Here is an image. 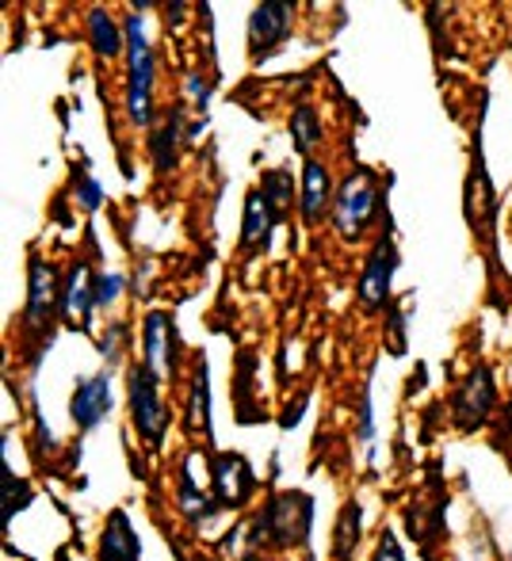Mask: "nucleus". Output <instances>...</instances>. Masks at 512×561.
<instances>
[{"label":"nucleus","instance_id":"1","mask_svg":"<svg viewBox=\"0 0 512 561\" xmlns=\"http://www.w3.org/2000/svg\"><path fill=\"white\" fill-rule=\"evenodd\" d=\"M310 519H314V501L298 489L287 493H275L264 508L257 512V519L249 524V542L253 547H303L306 535H310Z\"/></svg>","mask_w":512,"mask_h":561},{"label":"nucleus","instance_id":"2","mask_svg":"<svg viewBox=\"0 0 512 561\" xmlns=\"http://www.w3.org/2000/svg\"><path fill=\"white\" fill-rule=\"evenodd\" d=\"M127 35V115L134 126H149L153 118V46L141 27V15H127L123 23Z\"/></svg>","mask_w":512,"mask_h":561},{"label":"nucleus","instance_id":"3","mask_svg":"<svg viewBox=\"0 0 512 561\" xmlns=\"http://www.w3.org/2000/svg\"><path fill=\"white\" fill-rule=\"evenodd\" d=\"M375 207H379V180L372 169H356L349 180L341 184L333 199V226L344 241H356L364 233V226L372 222Z\"/></svg>","mask_w":512,"mask_h":561},{"label":"nucleus","instance_id":"4","mask_svg":"<svg viewBox=\"0 0 512 561\" xmlns=\"http://www.w3.org/2000/svg\"><path fill=\"white\" fill-rule=\"evenodd\" d=\"M127 393H130V421L138 428V436L146 439V447H161L164 432H169V409L161 401V382L138 363L127 375Z\"/></svg>","mask_w":512,"mask_h":561},{"label":"nucleus","instance_id":"5","mask_svg":"<svg viewBox=\"0 0 512 561\" xmlns=\"http://www.w3.org/2000/svg\"><path fill=\"white\" fill-rule=\"evenodd\" d=\"M493 401H498V386H493V370L486 363H475L470 375L452 393V421L459 432H478L493 416Z\"/></svg>","mask_w":512,"mask_h":561},{"label":"nucleus","instance_id":"6","mask_svg":"<svg viewBox=\"0 0 512 561\" xmlns=\"http://www.w3.org/2000/svg\"><path fill=\"white\" fill-rule=\"evenodd\" d=\"M141 367L157 382L177 375V325L169 310H149L141 321Z\"/></svg>","mask_w":512,"mask_h":561},{"label":"nucleus","instance_id":"7","mask_svg":"<svg viewBox=\"0 0 512 561\" xmlns=\"http://www.w3.org/2000/svg\"><path fill=\"white\" fill-rule=\"evenodd\" d=\"M394 272H398V249H394V233L386 229L379 237V244L372 249V256H367L364 275H360V306H364L367 313L386 310Z\"/></svg>","mask_w":512,"mask_h":561},{"label":"nucleus","instance_id":"8","mask_svg":"<svg viewBox=\"0 0 512 561\" xmlns=\"http://www.w3.org/2000/svg\"><path fill=\"white\" fill-rule=\"evenodd\" d=\"M287 31H291V4H275V0L257 4L253 15H249V58L257 66L268 61L283 46Z\"/></svg>","mask_w":512,"mask_h":561},{"label":"nucleus","instance_id":"9","mask_svg":"<svg viewBox=\"0 0 512 561\" xmlns=\"http://www.w3.org/2000/svg\"><path fill=\"white\" fill-rule=\"evenodd\" d=\"M61 313V290H58V272L46 260H31L27 264V306H23V321L27 329H38L46 321Z\"/></svg>","mask_w":512,"mask_h":561},{"label":"nucleus","instance_id":"10","mask_svg":"<svg viewBox=\"0 0 512 561\" xmlns=\"http://www.w3.org/2000/svg\"><path fill=\"white\" fill-rule=\"evenodd\" d=\"M467 222L482 237H490L493 226H498V199H493V184H490V176H486L482 141L478 138H475V169H470V176H467Z\"/></svg>","mask_w":512,"mask_h":561},{"label":"nucleus","instance_id":"11","mask_svg":"<svg viewBox=\"0 0 512 561\" xmlns=\"http://www.w3.org/2000/svg\"><path fill=\"white\" fill-rule=\"evenodd\" d=\"M112 413V375L100 370V375L84 378L81 386L73 390V401H69V416L81 432L96 428L104 416Z\"/></svg>","mask_w":512,"mask_h":561},{"label":"nucleus","instance_id":"12","mask_svg":"<svg viewBox=\"0 0 512 561\" xmlns=\"http://www.w3.org/2000/svg\"><path fill=\"white\" fill-rule=\"evenodd\" d=\"M215 496H218V508H241V504H249V496H253V470H249V462L241 455H218L215 458Z\"/></svg>","mask_w":512,"mask_h":561},{"label":"nucleus","instance_id":"13","mask_svg":"<svg viewBox=\"0 0 512 561\" xmlns=\"http://www.w3.org/2000/svg\"><path fill=\"white\" fill-rule=\"evenodd\" d=\"M333 180H329V169L321 161H306L303 164V192H298V207H303V222L318 226L321 218L333 210Z\"/></svg>","mask_w":512,"mask_h":561},{"label":"nucleus","instance_id":"14","mask_svg":"<svg viewBox=\"0 0 512 561\" xmlns=\"http://www.w3.org/2000/svg\"><path fill=\"white\" fill-rule=\"evenodd\" d=\"M280 226V215L272 210V203L264 199V192L253 187L246 199V215H241V249L246 252H264L272 241V229Z\"/></svg>","mask_w":512,"mask_h":561},{"label":"nucleus","instance_id":"15","mask_svg":"<svg viewBox=\"0 0 512 561\" xmlns=\"http://www.w3.org/2000/svg\"><path fill=\"white\" fill-rule=\"evenodd\" d=\"M92 310H96V283L89 279V264L77 260L61 287V318H81V325H89Z\"/></svg>","mask_w":512,"mask_h":561},{"label":"nucleus","instance_id":"16","mask_svg":"<svg viewBox=\"0 0 512 561\" xmlns=\"http://www.w3.org/2000/svg\"><path fill=\"white\" fill-rule=\"evenodd\" d=\"M138 554L141 547L130 516L123 508H115L104 524V535H100V561H138Z\"/></svg>","mask_w":512,"mask_h":561},{"label":"nucleus","instance_id":"17","mask_svg":"<svg viewBox=\"0 0 512 561\" xmlns=\"http://www.w3.org/2000/svg\"><path fill=\"white\" fill-rule=\"evenodd\" d=\"M180 123H184V112L180 107H172L169 118H164V126H157L153 138H149V157H153V169L157 172H169L177 169V153H180Z\"/></svg>","mask_w":512,"mask_h":561},{"label":"nucleus","instance_id":"18","mask_svg":"<svg viewBox=\"0 0 512 561\" xmlns=\"http://www.w3.org/2000/svg\"><path fill=\"white\" fill-rule=\"evenodd\" d=\"M89 38H92V50H96L100 58H115V54L127 46V35L115 27L107 8H92L89 12Z\"/></svg>","mask_w":512,"mask_h":561},{"label":"nucleus","instance_id":"19","mask_svg":"<svg viewBox=\"0 0 512 561\" xmlns=\"http://www.w3.org/2000/svg\"><path fill=\"white\" fill-rule=\"evenodd\" d=\"M187 428L207 436L211 432V382H207V359L200 355V370L192 378V393H187Z\"/></svg>","mask_w":512,"mask_h":561},{"label":"nucleus","instance_id":"20","mask_svg":"<svg viewBox=\"0 0 512 561\" xmlns=\"http://www.w3.org/2000/svg\"><path fill=\"white\" fill-rule=\"evenodd\" d=\"M260 192H264V199L272 203V210L280 218H287V210L295 207V180H291L287 169H268L264 176H260Z\"/></svg>","mask_w":512,"mask_h":561},{"label":"nucleus","instance_id":"21","mask_svg":"<svg viewBox=\"0 0 512 561\" xmlns=\"http://www.w3.org/2000/svg\"><path fill=\"white\" fill-rule=\"evenodd\" d=\"M360 524H364V512H360V504H349L333 531V561H352L360 542Z\"/></svg>","mask_w":512,"mask_h":561},{"label":"nucleus","instance_id":"22","mask_svg":"<svg viewBox=\"0 0 512 561\" xmlns=\"http://www.w3.org/2000/svg\"><path fill=\"white\" fill-rule=\"evenodd\" d=\"M291 138H295V149L310 161L314 146L321 141V123H318V112L310 104H298L291 112Z\"/></svg>","mask_w":512,"mask_h":561},{"label":"nucleus","instance_id":"23","mask_svg":"<svg viewBox=\"0 0 512 561\" xmlns=\"http://www.w3.org/2000/svg\"><path fill=\"white\" fill-rule=\"evenodd\" d=\"M177 504H180V512H184L187 519H195V524H200V519H207V516H215V508H218V504L211 501L203 489H195L187 478H184V485H180V493H177Z\"/></svg>","mask_w":512,"mask_h":561},{"label":"nucleus","instance_id":"24","mask_svg":"<svg viewBox=\"0 0 512 561\" xmlns=\"http://www.w3.org/2000/svg\"><path fill=\"white\" fill-rule=\"evenodd\" d=\"M4 501H8V519H12V516H15V512H20V508H23V504H27V501H31V489H27V485H23V481H20V478H15V473H12V470H8V478H4Z\"/></svg>","mask_w":512,"mask_h":561},{"label":"nucleus","instance_id":"25","mask_svg":"<svg viewBox=\"0 0 512 561\" xmlns=\"http://www.w3.org/2000/svg\"><path fill=\"white\" fill-rule=\"evenodd\" d=\"M120 290H123V275H115V272L100 275V279H96V306H104V310H107V306L120 298Z\"/></svg>","mask_w":512,"mask_h":561},{"label":"nucleus","instance_id":"26","mask_svg":"<svg viewBox=\"0 0 512 561\" xmlns=\"http://www.w3.org/2000/svg\"><path fill=\"white\" fill-rule=\"evenodd\" d=\"M375 561H406V554H401V547H398V535L394 531H383L379 550H375Z\"/></svg>","mask_w":512,"mask_h":561},{"label":"nucleus","instance_id":"27","mask_svg":"<svg viewBox=\"0 0 512 561\" xmlns=\"http://www.w3.org/2000/svg\"><path fill=\"white\" fill-rule=\"evenodd\" d=\"M77 199H81L84 210H96L100 207V184L89 176H81V192H77Z\"/></svg>","mask_w":512,"mask_h":561},{"label":"nucleus","instance_id":"28","mask_svg":"<svg viewBox=\"0 0 512 561\" xmlns=\"http://www.w3.org/2000/svg\"><path fill=\"white\" fill-rule=\"evenodd\" d=\"M123 333H127V329H123V325H112V329H107V359H115V355H120V352H115V347H120V340H123Z\"/></svg>","mask_w":512,"mask_h":561},{"label":"nucleus","instance_id":"29","mask_svg":"<svg viewBox=\"0 0 512 561\" xmlns=\"http://www.w3.org/2000/svg\"><path fill=\"white\" fill-rule=\"evenodd\" d=\"M360 413H364V439L372 436V393L364 390V409H360Z\"/></svg>","mask_w":512,"mask_h":561}]
</instances>
